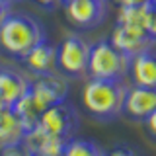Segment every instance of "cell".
Instances as JSON below:
<instances>
[{"instance_id":"cell-4","label":"cell","mask_w":156,"mask_h":156,"mask_svg":"<svg viewBox=\"0 0 156 156\" xmlns=\"http://www.w3.org/2000/svg\"><path fill=\"white\" fill-rule=\"evenodd\" d=\"M90 47L82 37L68 35L57 47V68L65 76H82L88 72Z\"/></svg>"},{"instance_id":"cell-13","label":"cell","mask_w":156,"mask_h":156,"mask_svg":"<svg viewBox=\"0 0 156 156\" xmlns=\"http://www.w3.org/2000/svg\"><path fill=\"white\" fill-rule=\"evenodd\" d=\"M31 82L20 72L0 68V101L6 107H12L23 94L29 92Z\"/></svg>"},{"instance_id":"cell-11","label":"cell","mask_w":156,"mask_h":156,"mask_svg":"<svg viewBox=\"0 0 156 156\" xmlns=\"http://www.w3.org/2000/svg\"><path fill=\"white\" fill-rule=\"evenodd\" d=\"M22 61L37 76L53 74V72H57V47H53L45 39V41L37 43Z\"/></svg>"},{"instance_id":"cell-15","label":"cell","mask_w":156,"mask_h":156,"mask_svg":"<svg viewBox=\"0 0 156 156\" xmlns=\"http://www.w3.org/2000/svg\"><path fill=\"white\" fill-rule=\"evenodd\" d=\"M152 2L148 4H136V6H119L117 12V23L127 27H136V29H144L148 26L150 14H152Z\"/></svg>"},{"instance_id":"cell-22","label":"cell","mask_w":156,"mask_h":156,"mask_svg":"<svg viewBox=\"0 0 156 156\" xmlns=\"http://www.w3.org/2000/svg\"><path fill=\"white\" fill-rule=\"evenodd\" d=\"M10 4L8 2H4V0H0V26H2V22L10 16Z\"/></svg>"},{"instance_id":"cell-8","label":"cell","mask_w":156,"mask_h":156,"mask_svg":"<svg viewBox=\"0 0 156 156\" xmlns=\"http://www.w3.org/2000/svg\"><path fill=\"white\" fill-rule=\"evenodd\" d=\"M109 41H111V45H115L121 53L129 55L131 58L135 55H139V53L146 51V49H150L156 43L148 35V31H144V29L127 27V26H119V23L113 27Z\"/></svg>"},{"instance_id":"cell-19","label":"cell","mask_w":156,"mask_h":156,"mask_svg":"<svg viewBox=\"0 0 156 156\" xmlns=\"http://www.w3.org/2000/svg\"><path fill=\"white\" fill-rule=\"evenodd\" d=\"M144 129H146V133L152 136V139H156V109L144 119Z\"/></svg>"},{"instance_id":"cell-16","label":"cell","mask_w":156,"mask_h":156,"mask_svg":"<svg viewBox=\"0 0 156 156\" xmlns=\"http://www.w3.org/2000/svg\"><path fill=\"white\" fill-rule=\"evenodd\" d=\"M12 109L20 115V119H22L23 127H26V133H27V131H31L33 127H37V125H39L41 109H39L37 104L33 101V98H31V94H29V92L20 98L16 104L12 105Z\"/></svg>"},{"instance_id":"cell-27","label":"cell","mask_w":156,"mask_h":156,"mask_svg":"<svg viewBox=\"0 0 156 156\" xmlns=\"http://www.w3.org/2000/svg\"><path fill=\"white\" fill-rule=\"evenodd\" d=\"M33 156H49V154H33Z\"/></svg>"},{"instance_id":"cell-12","label":"cell","mask_w":156,"mask_h":156,"mask_svg":"<svg viewBox=\"0 0 156 156\" xmlns=\"http://www.w3.org/2000/svg\"><path fill=\"white\" fill-rule=\"evenodd\" d=\"M129 76L136 86L156 88V51L152 47L131 58Z\"/></svg>"},{"instance_id":"cell-1","label":"cell","mask_w":156,"mask_h":156,"mask_svg":"<svg viewBox=\"0 0 156 156\" xmlns=\"http://www.w3.org/2000/svg\"><path fill=\"white\" fill-rule=\"evenodd\" d=\"M41 41H45V31L27 14H10L0 26V49L10 57L23 58Z\"/></svg>"},{"instance_id":"cell-9","label":"cell","mask_w":156,"mask_h":156,"mask_svg":"<svg viewBox=\"0 0 156 156\" xmlns=\"http://www.w3.org/2000/svg\"><path fill=\"white\" fill-rule=\"evenodd\" d=\"M154 109H156V88H146L136 84L133 88H127L121 113H125L135 121H144Z\"/></svg>"},{"instance_id":"cell-2","label":"cell","mask_w":156,"mask_h":156,"mask_svg":"<svg viewBox=\"0 0 156 156\" xmlns=\"http://www.w3.org/2000/svg\"><path fill=\"white\" fill-rule=\"evenodd\" d=\"M127 86L121 80L92 78L82 90V104L90 115L98 119H111L123 109Z\"/></svg>"},{"instance_id":"cell-5","label":"cell","mask_w":156,"mask_h":156,"mask_svg":"<svg viewBox=\"0 0 156 156\" xmlns=\"http://www.w3.org/2000/svg\"><path fill=\"white\" fill-rule=\"evenodd\" d=\"M65 16L72 26L96 27L104 22L107 2L105 0H62Z\"/></svg>"},{"instance_id":"cell-14","label":"cell","mask_w":156,"mask_h":156,"mask_svg":"<svg viewBox=\"0 0 156 156\" xmlns=\"http://www.w3.org/2000/svg\"><path fill=\"white\" fill-rule=\"evenodd\" d=\"M26 127L12 107H4L0 111V146L23 143Z\"/></svg>"},{"instance_id":"cell-24","label":"cell","mask_w":156,"mask_h":156,"mask_svg":"<svg viewBox=\"0 0 156 156\" xmlns=\"http://www.w3.org/2000/svg\"><path fill=\"white\" fill-rule=\"evenodd\" d=\"M119 6H136V4H148L152 0H115Z\"/></svg>"},{"instance_id":"cell-23","label":"cell","mask_w":156,"mask_h":156,"mask_svg":"<svg viewBox=\"0 0 156 156\" xmlns=\"http://www.w3.org/2000/svg\"><path fill=\"white\" fill-rule=\"evenodd\" d=\"M33 2L39 4V6H43V8H55L58 4H62V0H33Z\"/></svg>"},{"instance_id":"cell-3","label":"cell","mask_w":156,"mask_h":156,"mask_svg":"<svg viewBox=\"0 0 156 156\" xmlns=\"http://www.w3.org/2000/svg\"><path fill=\"white\" fill-rule=\"evenodd\" d=\"M131 57L121 53L111 41H98L90 47V61H88V74L92 78H105V80H123L129 74Z\"/></svg>"},{"instance_id":"cell-20","label":"cell","mask_w":156,"mask_h":156,"mask_svg":"<svg viewBox=\"0 0 156 156\" xmlns=\"http://www.w3.org/2000/svg\"><path fill=\"white\" fill-rule=\"evenodd\" d=\"M105 156H139V154H136L133 148H129V146H115V148L109 150Z\"/></svg>"},{"instance_id":"cell-7","label":"cell","mask_w":156,"mask_h":156,"mask_svg":"<svg viewBox=\"0 0 156 156\" xmlns=\"http://www.w3.org/2000/svg\"><path fill=\"white\" fill-rule=\"evenodd\" d=\"M29 94H31L33 101L43 113L49 105L61 104V101L66 100L68 84L65 78L57 76V72H53V74H45V76H39L37 80H33L31 86H29Z\"/></svg>"},{"instance_id":"cell-10","label":"cell","mask_w":156,"mask_h":156,"mask_svg":"<svg viewBox=\"0 0 156 156\" xmlns=\"http://www.w3.org/2000/svg\"><path fill=\"white\" fill-rule=\"evenodd\" d=\"M66 140L68 139H65V136L47 133L39 125L33 127L31 131H27L26 136H23V143L27 144V148L33 154H49V156H61Z\"/></svg>"},{"instance_id":"cell-26","label":"cell","mask_w":156,"mask_h":156,"mask_svg":"<svg viewBox=\"0 0 156 156\" xmlns=\"http://www.w3.org/2000/svg\"><path fill=\"white\" fill-rule=\"evenodd\" d=\"M4 2H8V4H12V2H16V0H4Z\"/></svg>"},{"instance_id":"cell-6","label":"cell","mask_w":156,"mask_h":156,"mask_svg":"<svg viewBox=\"0 0 156 156\" xmlns=\"http://www.w3.org/2000/svg\"><path fill=\"white\" fill-rule=\"evenodd\" d=\"M39 127L45 129L51 135L70 139L72 133H74L76 127H78V117H76L74 107L68 105L66 100L61 101V104L49 105L41 113V117H39Z\"/></svg>"},{"instance_id":"cell-17","label":"cell","mask_w":156,"mask_h":156,"mask_svg":"<svg viewBox=\"0 0 156 156\" xmlns=\"http://www.w3.org/2000/svg\"><path fill=\"white\" fill-rule=\"evenodd\" d=\"M61 156H105L104 152L100 150V146L92 140H86V139H68L65 148H62V154Z\"/></svg>"},{"instance_id":"cell-28","label":"cell","mask_w":156,"mask_h":156,"mask_svg":"<svg viewBox=\"0 0 156 156\" xmlns=\"http://www.w3.org/2000/svg\"><path fill=\"white\" fill-rule=\"evenodd\" d=\"M152 6H154V8H156V0H152Z\"/></svg>"},{"instance_id":"cell-21","label":"cell","mask_w":156,"mask_h":156,"mask_svg":"<svg viewBox=\"0 0 156 156\" xmlns=\"http://www.w3.org/2000/svg\"><path fill=\"white\" fill-rule=\"evenodd\" d=\"M146 31H148V35L156 41V8H152V14H150V20H148V26H146Z\"/></svg>"},{"instance_id":"cell-18","label":"cell","mask_w":156,"mask_h":156,"mask_svg":"<svg viewBox=\"0 0 156 156\" xmlns=\"http://www.w3.org/2000/svg\"><path fill=\"white\" fill-rule=\"evenodd\" d=\"M0 156H33V152L27 148L26 143H16V144H6L0 148Z\"/></svg>"},{"instance_id":"cell-25","label":"cell","mask_w":156,"mask_h":156,"mask_svg":"<svg viewBox=\"0 0 156 156\" xmlns=\"http://www.w3.org/2000/svg\"><path fill=\"white\" fill-rule=\"evenodd\" d=\"M4 107H6V105H4V104H2V101H0V111H2V109H4Z\"/></svg>"}]
</instances>
